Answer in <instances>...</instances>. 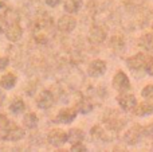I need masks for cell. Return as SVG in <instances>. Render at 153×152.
Returning <instances> with one entry per match:
<instances>
[{"mask_svg": "<svg viewBox=\"0 0 153 152\" xmlns=\"http://www.w3.org/2000/svg\"><path fill=\"white\" fill-rule=\"evenodd\" d=\"M143 133H144V128H141V125H137V124H136V125H133L132 128L126 131V133L124 135V140L126 144L134 145L141 140Z\"/></svg>", "mask_w": 153, "mask_h": 152, "instance_id": "1", "label": "cell"}, {"mask_svg": "<svg viewBox=\"0 0 153 152\" xmlns=\"http://www.w3.org/2000/svg\"><path fill=\"white\" fill-rule=\"evenodd\" d=\"M47 140L54 147H61V145H63L65 143L67 142V133L63 129H59V128L53 129V131H50V133H48Z\"/></svg>", "mask_w": 153, "mask_h": 152, "instance_id": "2", "label": "cell"}, {"mask_svg": "<svg viewBox=\"0 0 153 152\" xmlns=\"http://www.w3.org/2000/svg\"><path fill=\"white\" fill-rule=\"evenodd\" d=\"M117 101H118L120 107L125 110V112H130V110L134 109V107L137 105V100L133 94L130 93H121L117 97Z\"/></svg>", "mask_w": 153, "mask_h": 152, "instance_id": "3", "label": "cell"}, {"mask_svg": "<svg viewBox=\"0 0 153 152\" xmlns=\"http://www.w3.org/2000/svg\"><path fill=\"white\" fill-rule=\"evenodd\" d=\"M113 88L118 92H126L130 89V81L124 72H118L113 78Z\"/></svg>", "mask_w": 153, "mask_h": 152, "instance_id": "4", "label": "cell"}, {"mask_svg": "<svg viewBox=\"0 0 153 152\" xmlns=\"http://www.w3.org/2000/svg\"><path fill=\"white\" fill-rule=\"evenodd\" d=\"M105 72H106V63L102 59H95V61H93L89 65V67H87V74L94 78L103 75Z\"/></svg>", "mask_w": 153, "mask_h": 152, "instance_id": "5", "label": "cell"}, {"mask_svg": "<svg viewBox=\"0 0 153 152\" xmlns=\"http://www.w3.org/2000/svg\"><path fill=\"white\" fill-rule=\"evenodd\" d=\"M5 133L3 135V139L7 140V142H18V140L23 139L24 137V129L20 128V127H12V128H10L8 127L7 129H5Z\"/></svg>", "mask_w": 153, "mask_h": 152, "instance_id": "6", "label": "cell"}, {"mask_svg": "<svg viewBox=\"0 0 153 152\" xmlns=\"http://www.w3.org/2000/svg\"><path fill=\"white\" fill-rule=\"evenodd\" d=\"M36 104H38V108H40V109H48V108H51L54 104L53 93L48 90H43L39 94V97H38Z\"/></svg>", "mask_w": 153, "mask_h": 152, "instance_id": "7", "label": "cell"}, {"mask_svg": "<svg viewBox=\"0 0 153 152\" xmlns=\"http://www.w3.org/2000/svg\"><path fill=\"white\" fill-rule=\"evenodd\" d=\"M75 26H76V20L70 15L62 16L58 20V28L62 32H71L75 28Z\"/></svg>", "mask_w": 153, "mask_h": 152, "instance_id": "8", "label": "cell"}, {"mask_svg": "<svg viewBox=\"0 0 153 152\" xmlns=\"http://www.w3.org/2000/svg\"><path fill=\"white\" fill-rule=\"evenodd\" d=\"M145 62H146V55L145 54H143V53H138V54H136V55L128 58L126 65L130 67V69L138 70V69H141L143 66H145Z\"/></svg>", "mask_w": 153, "mask_h": 152, "instance_id": "9", "label": "cell"}, {"mask_svg": "<svg viewBox=\"0 0 153 152\" xmlns=\"http://www.w3.org/2000/svg\"><path fill=\"white\" fill-rule=\"evenodd\" d=\"M22 34H23V30L19 26L18 23H13L5 30V37L10 42H18L22 38Z\"/></svg>", "mask_w": 153, "mask_h": 152, "instance_id": "10", "label": "cell"}, {"mask_svg": "<svg viewBox=\"0 0 153 152\" xmlns=\"http://www.w3.org/2000/svg\"><path fill=\"white\" fill-rule=\"evenodd\" d=\"M76 117V110L75 109H62L58 115V121L61 123H65V124H70L74 121V118Z\"/></svg>", "mask_w": 153, "mask_h": 152, "instance_id": "11", "label": "cell"}, {"mask_svg": "<svg viewBox=\"0 0 153 152\" xmlns=\"http://www.w3.org/2000/svg\"><path fill=\"white\" fill-rule=\"evenodd\" d=\"M153 113V105L148 102H143V104H137L134 107V115L144 117V116H149Z\"/></svg>", "mask_w": 153, "mask_h": 152, "instance_id": "12", "label": "cell"}, {"mask_svg": "<svg viewBox=\"0 0 153 152\" xmlns=\"http://www.w3.org/2000/svg\"><path fill=\"white\" fill-rule=\"evenodd\" d=\"M83 139H85V133H83V131H82V129L73 128V129H70L69 133H67V142L71 143V144L81 143Z\"/></svg>", "mask_w": 153, "mask_h": 152, "instance_id": "13", "label": "cell"}, {"mask_svg": "<svg viewBox=\"0 0 153 152\" xmlns=\"http://www.w3.org/2000/svg\"><path fill=\"white\" fill-rule=\"evenodd\" d=\"M16 85V77L13 74H5L3 75L1 78H0V88L5 89V90H10V89H12L13 86Z\"/></svg>", "mask_w": 153, "mask_h": 152, "instance_id": "14", "label": "cell"}, {"mask_svg": "<svg viewBox=\"0 0 153 152\" xmlns=\"http://www.w3.org/2000/svg\"><path fill=\"white\" fill-rule=\"evenodd\" d=\"M106 34L101 27H93L91 31H90V39L94 43H101L103 39H105Z\"/></svg>", "mask_w": 153, "mask_h": 152, "instance_id": "15", "label": "cell"}, {"mask_svg": "<svg viewBox=\"0 0 153 152\" xmlns=\"http://www.w3.org/2000/svg\"><path fill=\"white\" fill-rule=\"evenodd\" d=\"M81 4H82V0H66L63 5V10L67 13H75L79 11Z\"/></svg>", "mask_w": 153, "mask_h": 152, "instance_id": "16", "label": "cell"}, {"mask_svg": "<svg viewBox=\"0 0 153 152\" xmlns=\"http://www.w3.org/2000/svg\"><path fill=\"white\" fill-rule=\"evenodd\" d=\"M23 124L27 127V128H35L38 125V117L34 113H27L23 118Z\"/></svg>", "mask_w": 153, "mask_h": 152, "instance_id": "17", "label": "cell"}, {"mask_svg": "<svg viewBox=\"0 0 153 152\" xmlns=\"http://www.w3.org/2000/svg\"><path fill=\"white\" fill-rule=\"evenodd\" d=\"M138 45H140L143 48H145V50H151V48L153 47V37L151 34L144 35L143 38H140Z\"/></svg>", "mask_w": 153, "mask_h": 152, "instance_id": "18", "label": "cell"}, {"mask_svg": "<svg viewBox=\"0 0 153 152\" xmlns=\"http://www.w3.org/2000/svg\"><path fill=\"white\" fill-rule=\"evenodd\" d=\"M26 109V105H24L23 101H20V100H18V101L12 102V105L10 107V110L12 113H15V115H19V113H23V110Z\"/></svg>", "mask_w": 153, "mask_h": 152, "instance_id": "19", "label": "cell"}, {"mask_svg": "<svg viewBox=\"0 0 153 152\" xmlns=\"http://www.w3.org/2000/svg\"><path fill=\"white\" fill-rule=\"evenodd\" d=\"M141 94H143V97L145 100H153V85H148L145 86V88L143 89V92H141Z\"/></svg>", "mask_w": 153, "mask_h": 152, "instance_id": "20", "label": "cell"}, {"mask_svg": "<svg viewBox=\"0 0 153 152\" xmlns=\"http://www.w3.org/2000/svg\"><path fill=\"white\" fill-rule=\"evenodd\" d=\"M78 110L81 113H83V115H87V113H90L93 110V105L90 104V102L83 101V102H81V104H79V109Z\"/></svg>", "mask_w": 153, "mask_h": 152, "instance_id": "21", "label": "cell"}, {"mask_svg": "<svg viewBox=\"0 0 153 152\" xmlns=\"http://www.w3.org/2000/svg\"><path fill=\"white\" fill-rule=\"evenodd\" d=\"M10 127V123H8V118L5 117L4 115H0V132H4L5 129Z\"/></svg>", "mask_w": 153, "mask_h": 152, "instance_id": "22", "label": "cell"}, {"mask_svg": "<svg viewBox=\"0 0 153 152\" xmlns=\"http://www.w3.org/2000/svg\"><path fill=\"white\" fill-rule=\"evenodd\" d=\"M145 70H146V73H148V74L153 75V58L146 59V62H145Z\"/></svg>", "mask_w": 153, "mask_h": 152, "instance_id": "23", "label": "cell"}, {"mask_svg": "<svg viewBox=\"0 0 153 152\" xmlns=\"http://www.w3.org/2000/svg\"><path fill=\"white\" fill-rule=\"evenodd\" d=\"M71 151H73V152H86L87 148L83 147L82 144H79V143H75V144H73Z\"/></svg>", "mask_w": 153, "mask_h": 152, "instance_id": "24", "label": "cell"}, {"mask_svg": "<svg viewBox=\"0 0 153 152\" xmlns=\"http://www.w3.org/2000/svg\"><path fill=\"white\" fill-rule=\"evenodd\" d=\"M7 12H8V7H7V4H5V3H3L1 0H0V19L4 18L5 13H7Z\"/></svg>", "mask_w": 153, "mask_h": 152, "instance_id": "25", "label": "cell"}, {"mask_svg": "<svg viewBox=\"0 0 153 152\" xmlns=\"http://www.w3.org/2000/svg\"><path fill=\"white\" fill-rule=\"evenodd\" d=\"M8 63H10V59H8L7 57H3V58H0V70H4L5 67L8 66Z\"/></svg>", "mask_w": 153, "mask_h": 152, "instance_id": "26", "label": "cell"}, {"mask_svg": "<svg viewBox=\"0 0 153 152\" xmlns=\"http://www.w3.org/2000/svg\"><path fill=\"white\" fill-rule=\"evenodd\" d=\"M46 4L50 5V7H55V5H58L59 3L62 1V0H45Z\"/></svg>", "mask_w": 153, "mask_h": 152, "instance_id": "27", "label": "cell"}, {"mask_svg": "<svg viewBox=\"0 0 153 152\" xmlns=\"http://www.w3.org/2000/svg\"><path fill=\"white\" fill-rule=\"evenodd\" d=\"M3 101H4V94H3L1 92H0V107L3 105Z\"/></svg>", "mask_w": 153, "mask_h": 152, "instance_id": "28", "label": "cell"}]
</instances>
